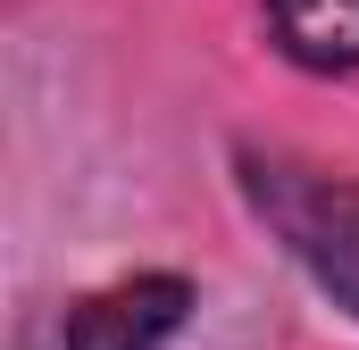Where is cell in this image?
I'll use <instances>...</instances> for the list:
<instances>
[{
    "label": "cell",
    "mask_w": 359,
    "mask_h": 350,
    "mask_svg": "<svg viewBox=\"0 0 359 350\" xmlns=\"http://www.w3.org/2000/svg\"><path fill=\"white\" fill-rule=\"evenodd\" d=\"M251 200L292 242V259L309 267L334 300L359 309V183L318 175V167H284V159H251Z\"/></svg>",
    "instance_id": "1"
},
{
    "label": "cell",
    "mask_w": 359,
    "mask_h": 350,
    "mask_svg": "<svg viewBox=\"0 0 359 350\" xmlns=\"http://www.w3.org/2000/svg\"><path fill=\"white\" fill-rule=\"evenodd\" d=\"M192 309L184 275H134L67 309V350H159Z\"/></svg>",
    "instance_id": "2"
},
{
    "label": "cell",
    "mask_w": 359,
    "mask_h": 350,
    "mask_svg": "<svg viewBox=\"0 0 359 350\" xmlns=\"http://www.w3.org/2000/svg\"><path fill=\"white\" fill-rule=\"evenodd\" d=\"M268 25L284 42V59H301L318 76L359 67V0H268Z\"/></svg>",
    "instance_id": "3"
}]
</instances>
